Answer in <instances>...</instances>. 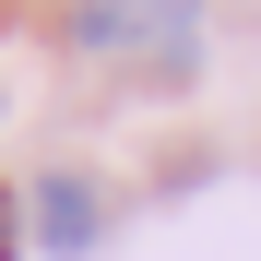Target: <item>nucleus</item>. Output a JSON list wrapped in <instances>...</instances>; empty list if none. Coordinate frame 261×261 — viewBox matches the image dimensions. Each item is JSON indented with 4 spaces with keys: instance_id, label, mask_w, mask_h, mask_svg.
<instances>
[{
    "instance_id": "obj_2",
    "label": "nucleus",
    "mask_w": 261,
    "mask_h": 261,
    "mask_svg": "<svg viewBox=\"0 0 261 261\" xmlns=\"http://www.w3.org/2000/svg\"><path fill=\"white\" fill-rule=\"evenodd\" d=\"M24 238L48 249V261H83V249L107 238V190H95V178H71V166H60V178H36V202H24Z\"/></svg>"
},
{
    "instance_id": "obj_1",
    "label": "nucleus",
    "mask_w": 261,
    "mask_h": 261,
    "mask_svg": "<svg viewBox=\"0 0 261 261\" xmlns=\"http://www.w3.org/2000/svg\"><path fill=\"white\" fill-rule=\"evenodd\" d=\"M83 48H130V83H154V95H178L190 83V36H202V0H83L71 12Z\"/></svg>"
},
{
    "instance_id": "obj_3",
    "label": "nucleus",
    "mask_w": 261,
    "mask_h": 261,
    "mask_svg": "<svg viewBox=\"0 0 261 261\" xmlns=\"http://www.w3.org/2000/svg\"><path fill=\"white\" fill-rule=\"evenodd\" d=\"M0 261H24V190L0 178Z\"/></svg>"
}]
</instances>
